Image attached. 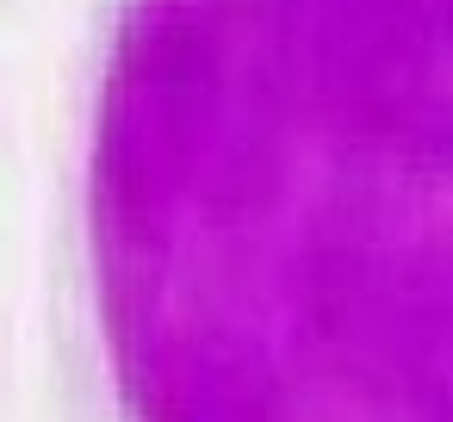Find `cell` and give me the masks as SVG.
<instances>
[{
  "label": "cell",
  "mask_w": 453,
  "mask_h": 422,
  "mask_svg": "<svg viewBox=\"0 0 453 422\" xmlns=\"http://www.w3.org/2000/svg\"><path fill=\"white\" fill-rule=\"evenodd\" d=\"M50 366L63 422H453V0H94Z\"/></svg>",
  "instance_id": "6da1fadb"
}]
</instances>
